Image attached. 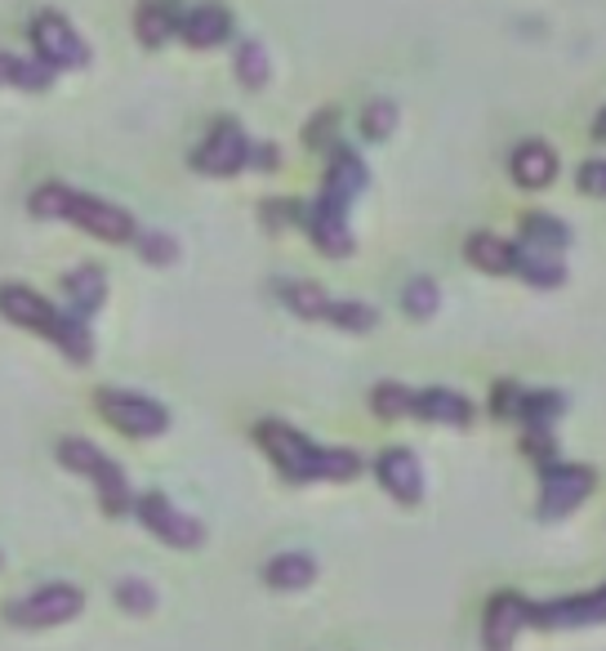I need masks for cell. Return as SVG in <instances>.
Here are the masks:
<instances>
[{
  "instance_id": "obj_27",
  "label": "cell",
  "mask_w": 606,
  "mask_h": 651,
  "mask_svg": "<svg viewBox=\"0 0 606 651\" xmlns=\"http://www.w3.org/2000/svg\"><path fill=\"white\" fill-rule=\"evenodd\" d=\"M326 321H334L339 331H352V335H366V331H375V308L371 303H361V299H330V312H326Z\"/></svg>"
},
{
  "instance_id": "obj_7",
  "label": "cell",
  "mask_w": 606,
  "mask_h": 651,
  "mask_svg": "<svg viewBox=\"0 0 606 651\" xmlns=\"http://www.w3.org/2000/svg\"><path fill=\"white\" fill-rule=\"evenodd\" d=\"M135 517H139L157 540H166L170 549H201V545H205V526H201L192 513L174 509L161 491L139 495V500H135Z\"/></svg>"
},
{
  "instance_id": "obj_9",
  "label": "cell",
  "mask_w": 606,
  "mask_h": 651,
  "mask_svg": "<svg viewBox=\"0 0 606 651\" xmlns=\"http://www.w3.org/2000/svg\"><path fill=\"white\" fill-rule=\"evenodd\" d=\"M32 45H36V58L41 63H50L54 72L59 67H85L89 63V50H85V41L72 32V23L63 19V14H36V23H32Z\"/></svg>"
},
{
  "instance_id": "obj_25",
  "label": "cell",
  "mask_w": 606,
  "mask_h": 651,
  "mask_svg": "<svg viewBox=\"0 0 606 651\" xmlns=\"http://www.w3.org/2000/svg\"><path fill=\"white\" fill-rule=\"evenodd\" d=\"M513 273H518L522 281H531L535 290H553V286L566 281V268L557 264V255H535V250H527V246H518Z\"/></svg>"
},
{
  "instance_id": "obj_30",
  "label": "cell",
  "mask_w": 606,
  "mask_h": 651,
  "mask_svg": "<svg viewBox=\"0 0 606 651\" xmlns=\"http://www.w3.org/2000/svg\"><path fill=\"white\" fill-rule=\"evenodd\" d=\"M371 406H375V415H384V419H406V415H415V393H411L406 384H380V388L371 393Z\"/></svg>"
},
{
  "instance_id": "obj_1",
  "label": "cell",
  "mask_w": 606,
  "mask_h": 651,
  "mask_svg": "<svg viewBox=\"0 0 606 651\" xmlns=\"http://www.w3.org/2000/svg\"><path fill=\"white\" fill-rule=\"evenodd\" d=\"M259 447L273 456V465L290 478V482H352L361 473V456L343 451V447H317L308 442L299 428L281 424V419H264L255 428Z\"/></svg>"
},
{
  "instance_id": "obj_22",
  "label": "cell",
  "mask_w": 606,
  "mask_h": 651,
  "mask_svg": "<svg viewBox=\"0 0 606 651\" xmlns=\"http://www.w3.org/2000/svg\"><path fill=\"white\" fill-rule=\"evenodd\" d=\"M522 246L535 255H562L571 246V228L553 214H527L522 220Z\"/></svg>"
},
{
  "instance_id": "obj_36",
  "label": "cell",
  "mask_w": 606,
  "mask_h": 651,
  "mask_svg": "<svg viewBox=\"0 0 606 651\" xmlns=\"http://www.w3.org/2000/svg\"><path fill=\"white\" fill-rule=\"evenodd\" d=\"M518 406H522V393H518L513 384H496V393H491V415H496V419H513Z\"/></svg>"
},
{
  "instance_id": "obj_29",
  "label": "cell",
  "mask_w": 606,
  "mask_h": 651,
  "mask_svg": "<svg viewBox=\"0 0 606 651\" xmlns=\"http://www.w3.org/2000/svg\"><path fill=\"white\" fill-rule=\"evenodd\" d=\"M116 602L126 607L130 616H148V611H157V589H152V580L120 576V580H116Z\"/></svg>"
},
{
  "instance_id": "obj_20",
  "label": "cell",
  "mask_w": 606,
  "mask_h": 651,
  "mask_svg": "<svg viewBox=\"0 0 606 651\" xmlns=\"http://www.w3.org/2000/svg\"><path fill=\"white\" fill-rule=\"evenodd\" d=\"M468 264L481 268V273H491V277H509L513 264H518V246L496 237V233H472L468 237Z\"/></svg>"
},
{
  "instance_id": "obj_18",
  "label": "cell",
  "mask_w": 606,
  "mask_h": 651,
  "mask_svg": "<svg viewBox=\"0 0 606 651\" xmlns=\"http://www.w3.org/2000/svg\"><path fill=\"white\" fill-rule=\"evenodd\" d=\"M179 32H183V41H188V45L210 50V45H223V41H227L232 19H227V10H223V6H196L192 14H183Z\"/></svg>"
},
{
  "instance_id": "obj_39",
  "label": "cell",
  "mask_w": 606,
  "mask_h": 651,
  "mask_svg": "<svg viewBox=\"0 0 606 651\" xmlns=\"http://www.w3.org/2000/svg\"><path fill=\"white\" fill-rule=\"evenodd\" d=\"M19 76H23V58L0 50V85H19Z\"/></svg>"
},
{
  "instance_id": "obj_26",
  "label": "cell",
  "mask_w": 606,
  "mask_h": 651,
  "mask_svg": "<svg viewBox=\"0 0 606 651\" xmlns=\"http://www.w3.org/2000/svg\"><path fill=\"white\" fill-rule=\"evenodd\" d=\"M518 415H522L531 428H553V419H562V415H566V397H562V393H553V388H544V393H522Z\"/></svg>"
},
{
  "instance_id": "obj_10",
  "label": "cell",
  "mask_w": 606,
  "mask_h": 651,
  "mask_svg": "<svg viewBox=\"0 0 606 651\" xmlns=\"http://www.w3.org/2000/svg\"><path fill=\"white\" fill-rule=\"evenodd\" d=\"M192 166L201 170V174H236V170H246L251 166V139L241 135V126L236 121H219L214 130H210V139L192 152Z\"/></svg>"
},
{
  "instance_id": "obj_40",
  "label": "cell",
  "mask_w": 606,
  "mask_h": 651,
  "mask_svg": "<svg viewBox=\"0 0 606 651\" xmlns=\"http://www.w3.org/2000/svg\"><path fill=\"white\" fill-rule=\"evenodd\" d=\"M251 166H259V170H273V166H277V148H273V143H259V148L251 143Z\"/></svg>"
},
{
  "instance_id": "obj_13",
  "label": "cell",
  "mask_w": 606,
  "mask_h": 651,
  "mask_svg": "<svg viewBox=\"0 0 606 651\" xmlns=\"http://www.w3.org/2000/svg\"><path fill=\"white\" fill-rule=\"evenodd\" d=\"M375 478H380V487H384L397 504H406V509H415V504L424 500V469H419L415 451H406V447L384 451V456L375 460Z\"/></svg>"
},
{
  "instance_id": "obj_16",
  "label": "cell",
  "mask_w": 606,
  "mask_h": 651,
  "mask_svg": "<svg viewBox=\"0 0 606 651\" xmlns=\"http://www.w3.org/2000/svg\"><path fill=\"white\" fill-rule=\"evenodd\" d=\"M63 290H67V299H72L67 312H76V317L89 321V317L103 308V299H107V277H103L98 264H81V268H72V273L63 277Z\"/></svg>"
},
{
  "instance_id": "obj_11",
  "label": "cell",
  "mask_w": 606,
  "mask_h": 651,
  "mask_svg": "<svg viewBox=\"0 0 606 651\" xmlns=\"http://www.w3.org/2000/svg\"><path fill=\"white\" fill-rule=\"evenodd\" d=\"M531 625L540 629H588V625H606V585L593 594H575V598H557V602H531Z\"/></svg>"
},
{
  "instance_id": "obj_17",
  "label": "cell",
  "mask_w": 606,
  "mask_h": 651,
  "mask_svg": "<svg viewBox=\"0 0 606 651\" xmlns=\"http://www.w3.org/2000/svg\"><path fill=\"white\" fill-rule=\"evenodd\" d=\"M509 170H513V179L522 183V188H549L553 179H557V157H553V148L549 143H540V139H531V143H522L518 152H513V161H509Z\"/></svg>"
},
{
  "instance_id": "obj_5",
  "label": "cell",
  "mask_w": 606,
  "mask_h": 651,
  "mask_svg": "<svg viewBox=\"0 0 606 651\" xmlns=\"http://www.w3.org/2000/svg\"><path fill=\"white\" fill-rule=\"evenodd\" d=\"M98 415L126 433V438H161L170 428V410L157 397L130 393V388H98Z\"/></svg>"
},
{
  "instance_id": "obj_34",
  "label": "cell",
  "mask_w": 606,
  "mask_h": 651,
  "mask_svg": "<svg viewBox=\"0 0 606 651\" xmlns=\"http://www.w3.org/2000/svg\"><path fill=\"white\" fill-rule=\"evenodd\" d=\"M67 201H72V188H63V183H45V188L32 192L28 210L36 214V220H63V214H67Z\"/></svg>"
},
{
  "instance_id": "obj_38",
  "label": "cell",
  "mask_w": 606,
  "mask_h": 651,
  "mask_svg": "<svg viewBox=\"0 0 606 651\" xmlns=\"http://www.w3.org/2000/svg\"><path fill=\"white\" fill-rule=\"evenodd\" d=\"M330 126H334V113L312 117V126H308V148H321V143L330 139Z\"/></svg>"
},
{
  "instance_id": "obj_6",
  "label": "cell",
  "mask_w": 606,
  "mask_h": 651,
  "mask_svg": "<svg viewBox=\"0 0 606 651\" xmlns=\"http://www.w3.org/2000/svg\"><path fill=\"white\" fill-rule=\"evenodd\" d=\"M63 220L76 224L81 233L98 237V242H111V246H126V242L139 237V224H135L130 210H120V205H111V201H98V196H89V192H72Z\"/></svg>"
},
{
  "instance_id": "obj_8",
  "label": "cell",
  "mask_w": 606,
  "mask_h": 651,
  "mask_svg": "<svg viewBox=\"0 0 606 651\" xmlns=\"http://www.w3.org/2000/svg\"><path fill=\"white\" fill-rule=\"evenodd\" d=\"M588 495H593V469H584V465H562V460L540 465V517L557 522V517H566L571 509H580Z\"/></svg>"
},
{
  "instance_id": "obj_35",
  "label": "cell",
  "mask_w": 606,
  "mask_h": 651,
  "mask_svg": "<svg viewBox=\"0 0 606 651\" xmlns=\"http://www.w3.org/2000/svg\"><path fill=\"white\" fill-rule=\"evenodd\" d=\"M522 451L535 456L540 465H549L557 456V442H553V428H527V438H522Z\"/></svg>"
},
{
  "instance_id": "obj_31",
  "label": "cell",
  "mask_w": 606,
  "mask_h": 651,
  "mask_svg": "<svg viewBox=\"0 0 606 651\" xmlns=\"http://www.w3.org/2000/svg\"><path fill=\"white\" fill-rule=\"evenodd\" d=\"M393 130H397V103H389V98L366 103V113H361V135L375 139V143H384Z\"/></svg>"
},
{
  "instance_id": "obj_24",
  "label": "cell",
  "mask_w": 606,
  "mask_h": 651,
  "mask_svg": "<svg viewBox=\"0 0 606 651\" xmlns=\"http://www.w3.org/2000/svg\"><path fill=\"white\" fill-rule=\"evenodd\" d=\"M135 28H139V41L143 45H166L179 32V14H174L170 0H143Z\"/></svg>"
},
{
  "instance_id": "obj_41",
  "label": "cell",
  "mask_w": 606,
  "mask_h": 651,
  "mask_svg": "<svg viewBox=\"0 0 606 651\" xmlns=\"http://www.w3.org/2000/svg\"><path fill=\"white\" fill-rule=\"evenodd\" d=\"M593 135H597V139H602V143H606V113H602V117H597V126H593Z\"/></svg>"
},
{
  "instance_id": "obj_15",
  "label": "cell",
  "mask_w": 606,
  "mask_h": 651,
  "mask_svg": "<svg viewBox=\"0 0 606 651\" xmlns=\"http://www.w3.org/2000/svg\"><path fill=\"white\" fill-rule=\"evenodd\" d=\"M321 192H326V196H334L339 205H352L361 192H366V166H361V157H357V152H348V148H334Z\"/></svg>"
},
{
  "instance_id": "obj_28",
  "label": "cell",
  "mask_w": 606,
  "mask_h": 651,
  "mask_svg": "<svg viewBox=\"0 0 606 651\" xmlns=\"http://www.w3.org/2000/svg\"><path fill=\"white\" fill-rule=\"evenodd\" d=\"M268 54H264V45L259 41H246L236 50V81L246 85V89H264L268 85Z\"/></svg>"
},
{
  "instance_id": "obj_4",
  "label": "cell",
  "mask_w": 606,
  "mask_h": 651,
  "mask_svg": "<svg viewBox=\"0 0 606 651\" xmlns=\"http://www.w3.org/2000/svg\"><path fill=\"white\" fill-rule=\"evenodd\" d=\"M81 607H85L81 585L50 580V585H41V589L14 598V602L6 607V620L19 625V629H50V625H67V620H76Z\"/></svg>"
},
{
  "instance_id": "obj_3",
  "label": "cell",
  "mask_w": 606,
  "mask_h": 651,
  "mask_svg": "<svg viewBox=\"0 0 606 651\" xmlns=\"http://www.w3.org/2000/svg\"><path fill=\"white\" fill-rule=\"evenodd\" d=\"M59 465L72 469L76 478H89L98 487V500H103V513L107 517H126L135 509V491H130V478L116 460H107L89 438H63L59 442Z\"/></svg>"
},
{
  "instance_id": "obj_32",
  "label": "cell",
  "mask_w": 606,
  "mask_h": 651,
  "mask_svg": "<svg viewBox=\"0 0 606 651\" xmlns=\"http://www.w3.org/2000/svg\"><path fill=\"white\" fill-rule=\"evenodd\" d=\"M135 242H139L143 264H152V268H170V264L179 259V242H174L170 233H161V228H143Z\"/></svg>"
},
{
  "instance_id": "obj_37",
  "label": "cell",
  "mask_w": 606,
  "mask_h": 651,
  "mask_svg": "<svg viewBox=\"0 0 606 651\" xmlns=\"http://www.w3.org/2000/svg\"><path fill=\"white\" fill-rule=\"evenodd\" d=\"M580 188H584L588 196H606V161H588V166L580 170Z\"/></svg>"
},
{
  "instance_id": "obj_14",
  "label": "cell",
  "mask_w": 606,
  "mask_h": 651,
  "mask_svg": "<svg viewBox=\"0 0 606 651\" xmlns=\"http://www.w3.org/2000/svg\"><path fill=\"white\" fill-rule=\"evenodd\" d=\"M527 625H531V602L518 594H496L487 607V625H481V642H487V651H513Z\"/></svg>"
},
{
  "instance_id": "obj_19",
  "label": "cell",
  "mask_w": 606,
  "mask_h": 651,
  "mask_svg": "<svg viewBox=\"0 0 606 651\" xmlns=\"http://www.w3.org/2000/svg\"><path fill=\"white\" fill-rule=\"evenodd\" d=\"M312 580H317V563H312L308 554H299V549L277 554V558L264 567V585L277 589V594H299V589H308Z\"/></svg>"
},
{
  "instance_id": "obj_12",
  "label": "cell",
  "mask_w": 606,
  "mask_h": 651,
  "mask_svg": "<svg viewBox=\"0 0 606 651\" xmlns=\"http://www.w3.org/2000/svg\"><path fill=\"white\" fill-rule=\"evenodd\" d=\"M304 228L312 237V246L330 259H348L352 255V233H348V205H339L334 196H317L312 210L304 214Z\"/></svg>"
},
{
  "instance_id": "obj_2",
  "label": "cell",
  "mask_w": 606,
  "mask_h": 651,
  "mask_svg": "<svg viewBox=\"0 0 606 651\" xmlns=\"http://www.w3.org/2000/svg\"><path fill=\"white\" fill-rule=\"evenodd\" d=\"M0 312H6L10 321H19V326H28V331L45 335L50 344H59V353L72 357L76 366H85L94 357V340H89L85 317L59 312L50 299H41L28 286H0Z\"/></svg>"
},
{
  "instance_id": "obj_21",
  "label": "cell",
  "mask_w": 606,
  "mask_h": 651,
  "mask_svg": "<svg viewBox=\"0 0 606 651\" xmlns=\"http://www.w3.org/2000/svg\"><path fill=\"white\" fill-rule=\"evenodd\" d=\"M415 415L419 419H433V424H468L472 419V402L464 393H450V388H424L415 393Z\"/></svg>"
},
{
  "instance_id": "obj_33",
  "label": "cell",
  "mask_w": 606,
  "mask_h": 651,
  "mask_svg": "<svg viewBox=\"0 0 606 651\" xmlns=\"http://www.w3.org/2000/svg\"><path fill=\"white\" fill-rule=\"evenodd\" d=\"M437 303H442V290H437V281H428V277H415V281H406V290H402V308H406L415 321L433 317V312H437Z\"/></svg>"
},
{
  "instance_id": "obj_23",
  "label": "cell",
  "mask_w": 606,
  "mask_h": 651,
  "mask_svg": "<svg viewBox=\"0 0 606 651\" xmlns=\"http://www.w3.org/2000/svg\"><path fill=\"white\" fill-rule=\"evenodd\" d=\"M277 295H281V303H286L295 317H304V321H326L330 299H334V295H326L317 281H281Z\"/></svg>"
}]
</instances>
